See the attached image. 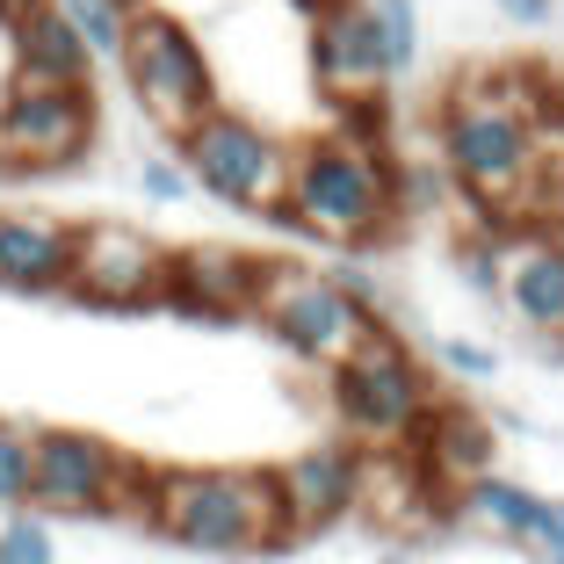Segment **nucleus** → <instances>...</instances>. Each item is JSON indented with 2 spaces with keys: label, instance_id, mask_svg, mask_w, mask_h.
Returning a JSON list of instances; mask_svg holds the SVG:
<instances>
[{
  "label": "nucleus",
  "instance_id": "7ed1b4c3",
  "mask_svg": "<svg viewBox=\"0 0 564 564\" xmlns=\"http://www.w3.org/2000/svg\"><path fill=\"white\" fill-rule=\"evenodd\" d=\"M138 514L196 557H261L282 543L268 470H145Z\"/></svg>",
  "mask_w": 564,
  "mask_h": 564
},
{
  "label": "nucleus",
  "instance_id": "4468645a",
  "mask_svg": "<svg viewBox=\"0 0 564 564\" xmlns=\"http://www.w3.org/2000/svg\"><path fill=\"white\" fill-rule=\"evenodd\" d=\"M514 326L543 333V340H564V239L557 232H529L499 247V290H492Z\"/></svg>",
  "mask_w": 564,
  "mask_h": 564
},
{
  "label": "nucleus",
  "instance_id": "f3484780",
  "mask_svg": "<svg viewBox=\"0 0 564 564\" xmlns=\"http://www.w3.org/2000/svg\"><path fill=\"white\" fill-rule=\"evenodd\" d=\"M413 448H420V470L434 485H470L478 470H499V434L470 405H434Z\"/></svg>",
  "mask_w": 564,
  "mask_h": 564
},
{
  "label": "nucleus",
  "instance_id": "39448f33",
  "mask_svg": "<svg viewBox=\"0 0 564 564\" xmlns=\"http://www.w3.org/2000/svg\"><path fill=\"white\" fill-rule=\"evenodd\" d=\"M247 318H261L268 340L282 355H297L304 369H333L355 340L377 333L369 304L355 297V275H326V268H304V261H261Z\"/></svg>",
  "mask_w": 564,
  "mask_h": 564
},
{
  "label": "nucleus",
  "instance_id": "0eeeda50",
  "mask_svg": "<svg viewBox=\"0 0 564 564\" xmlns=\"http://www.w3.org/2000/svg\"><path fill=\"white\" fill-rule=\"evenodd\" d=\"M123 87H131L138 117L160 123L166 138H182L196 117L217 109V58L203 51V36L188 30L182 15H166V8H131V30H123Z\"/></svg>",
  "mask_w": 564,
  "mask_h": 564
},
{
  "label": "nucleus",
  "instance_id": "b1692460",
  "mask_svg": "<svg viewBox=\"0 0 564 564\" xmlns=\"http://www.w3.org/2000/svg\"><path fill=\"white\" fill-rule=\"evenodd\" d=\"M138 188H145V203H160V210H174V203H188V196H196L174 152H152V160L138 166Z\"/></svg>",
  "mask_w": 564,
  "mask_h": 564
},
{
  "label": "nucleus",
  "instance_id": "393cba45",
  "mask_svg": "<svg viewBox=\"0 0 564 564\" xmlns=\"http://www.w3.org/2000/svg\"><path fill=\"white\" fill-rule=\"evenodd\" d=\"M529 557H535V564H564V499H543L535 535H529Z\"/></svg>",
  "mask_w": 564,
  "mask_h": 564
},
{
  "label": "nucleus",
  "instance_id": "cd10ccee",
  "mask_svg": "<svg viewBox=\"0 0 564 564\" xmlns=\"http://www.w3.org/2000/svg\"><path fill=\"white\" fill-rule=\"evenodd\" d=\"M22 15V0H0V36H8V22Z\"/></svg>",
  "mask_w": 564,
  "mask_h": 564
},
{
  "label": "nucleus",
  "instance_id": "5701e85b",
  "mask_svg": "<svg viewBox=\"0 0 564 564\" xmlns=\"http://www.w3.org/2000/svg\"><path fill=\"white\" fill-rule=\"evenodd\" d=\"M0 564H58V543H51V529H44V514H8L0 521Z\"/></svg>",
  "mask_w": 564,
  "mask_h": 564
},
{
  "label": "nucleus",
  "instance_id": "1a4fd4ad",
  "mask_svg": "<svg viewBox=\"0 0 564 564\" xmlns=\"http://www.w3.org/2000/svg\"><path fill=\"white\" fill-rule=\"evenodd\" d=\"M166 239L138 232V225H73V275L66 297L95 304V312H152L166 297Z\"/></svg>",
  "mask_w": 564,
  "mask_h": 564
},
{
  "label": "nucleus",
  "instance_id": "6ab92c4d",
  "mask_svg": "<svg viewBox=\"0 0 564 564\" xmlns=\"http://www.w3.org/2000/svg\"><path fill=\"white\" fill-rule=\"evenodd\" d=\"M51 8L73 22V36L87 44V58H95V66H117L123 30H131V8H138V0H51Z\"/></svg>",
  "mask_w": 564,
  "mask_h": 564
},
{
  "label": "nucleus",
  "instance_id": "a878e982",
  "mask_svg": "<svg viewBox=\"0 0 564 564\" xmlns=\"http://www.w3.org/2000/svg\"><path fill=\"white\" fill-rule=\"evenodd\" d=\"M464 275H470L478 297H492L499 290V247H464Z\"/></svg>",
  "mask_w": 564,
  "mask_h": 564
},
{
  "label": "nucleus",
  "instance_id": "423d86ee",
  "mask_svg": "<svg viewBox=\"0 0 564 564\" xmlns=\"http://www.w3.org/2000/svg\"><path fill=\"white\" fill-rule=\"evenodd\" d=\"M174 160H182L188 188L239 217H275L282 210V182H290V138L268 131V123L239 117L217 101L210 117H196L174 138Z\"/></svg>",
  "mask_w": 564,
  "mask_h": 564
},
{
  "label": "nucleus",
  "instance_id": "c756f323",
  "mask_svg": "<svg viewBox=\"0 0 564 564\" xmlns=\"http://www.w3.org/2000/svg\"><path fill=\"white\" fill-rule=\"evenodd\" d=\"M290 8H297V15H312V8H326V0H290Z\"/></svg>",
  "mask_w": 564,
  "mask_h": 564
},
{
  "label": "nucleus",
  "instance_id": "f257e3e1",
  "mask_svg": "<svg viewBox=\"0 0 564 564\" xmlns=\"http://www.w3.org/2000/svg\"><path fill=\"white\" fill-rule=\"evenodd\" d=\"M529 80H470L442 109V174L478 210L521 217L543 182V131H535Z\"/></svg>",
  "mask_w": 564,
  "mask_h": 564
},
{
  "label": "nucleus",
  "instance_id": "dca6fc26",
  "mask_svg": "<svg viewBox=\"0 0 564 564\" xmlns=\"http://www.w3.org/2000/svg\"><path fill=\"white\" fill-rule=\"evenodd\" d=\"M8 58L30 87H95V58L51 0H22V15L8 22Z\"/></svg>",
  "mask_w": 564,
  "mask_h": 564
},
{
  "label": "nucleus",
  "instance_id": "bb28decb",
  "mask_svg": "<svg viewBox=\"0 0 564 564\" xmlns=\"http://www.w3.org/2000/svg\"><path fill=\"white\" fill-rule=\"evenodd\" d=\"M507 22H521V30H543L550 15H557V0H492Z\"/></svg>",
  "mask_w": 564,
  "mask_h": 564
},
{
  "label": "nucleus",
  "instance_id": "f03ea898",
  "mask_svg": "<svg viewBox=\"0 0 564 564\" xmlns=\"http://www.w3.org/2000/svg\"><path fill=\"white\" fill-rule=\"evenodd\" d=\"M282 225H297L333 247H369L399 217L391 196V160L362 131H326L290 145V182H282Z\"/></svg>",
  "mask_w": 564,
  "mask_h": 564
},
{
  "label": "nucleus",
  "instance_id": "aec40b11",
  "mask_svg": "<svg viewBox=\"0 0 564 564\" xmlns=\"http://www.w3.org/2000/svg\"><path fill=\"white\" fill-rule=\"evenodd\" d=\"M369 30H377V58L391 80L420 66V8L413 0H369Z\"/></svg>",
  "mask_w": 564,
  "mask_h": 564
},
{
  "label": "nucleus",
  "instance_id": "9d476101",
  "mask_svg": "<svg viewBox=\"0 0 564 564\" xmlns=\"http://www.w3.org/2000/svg\"><path fill=\"white\" fill-rule=\"evenodd\" d=\"M95 145V87H30L15 80L0 95V166H73Z\"/></svg>",
  "mask_w": 564,
  "mask_h": 564
},
{
  "label": "nucleus",
  "instance_id": "4be33fe9",
  "mask_svg": "<svg viewBox=\"0 0 564 564\" xmlns=\"http://www.w3.org/2000/svg\"><path fill=\"white\" fill-rule=\"evenodd\" d=\"M434 369L456 383H492L499 377V348H485V340H470V333H434Z\"/></svg>",
  "mask_w": 564,
  "mask_h": 564
},
{
  "label": "nucleus",
  "instance_id": "f8f14e48",
  "mask_svg": "<svg viewBox=\"0 0 564 564\" xmlns=\"http://www.w3.org/2000/svg\"><path fill=\"white\" fill-rule=\"evenodd\" d=\"M312 30H304V66H312V87L333 101V109H362V101L383 95V58H377V30H369V0H326L312 8Z\"/></svg>",
  "mask_w": 564,
  "mask_h": 564
},
{
  "label": "nucleus",
  "instance_id": "ddd939ff",
  "mask_svg": "<svg viewBox=\"0 0 564 564\" xmlns=\"http://www.w3.org/2000/svg\"><path fill=\"white\" fill-rule=\"evenodd\" d=\"M253 282H261V261L232 247H174L166 253V297L188 318H247L253 312Z\"/></svg>",
  "mask_w": 564,
  "mask_h": 564
},
{
  "label": "nucleus",
  "instance_id": "9b49d317",
  "mask_svg": "<svg viewBox=\"0 0 564 564\" xmlns=\"http://www.w3.org/2000/svg\"><path fill=\"white\" fill-rule=\"evenodd\" d=\"M268 485H275L282 543L326 535V529L362 514V448L355 442H312V448H297L290 464L268 470Z\"/></svg>",
  "mask_w": 564,
  "mask_h": 564
},
{
  "label": "nucleus",
  "instance_id": "c85d7f7f",
  "mask_svg": "<svg viewBox=\"0 0 564 564\" xmlns=\"http://www.w3.org/2000/svg\"><path fill=\"white\" fill-rule=\"evenodd\" d=\"M377 564H413V557H405V550H383V557Z\"/></svg>",
  "mask_w": 564,
  "mask_h": 564
},
{
  "label": "nucleus",
  "instance_id": "2eb2a0df",
  "mask_svg": "<svg viewBox=\"0 0 564 564\" xmlns=\"http://www.w3.org/2000/svg\"><path fill=\"white\" fill-rule=\"evenodd\" d=\"M73 275V225L44 210H0V290L22 297H66Z\"/></svg>",
  "mask_w": 564,
  "mask_h": 564
},
{
  "label": "nucleus",
  "instance_id": "20e7f679",
  "mask_svg": "<svg viewBox=\"0 0 564 564\" xmlns=\"http://www.w3.org/2000/svg\"><path fill=\"white\" fill-rule=\"evenodd\" d=\"M326 405L333 420H340V442L355 448H413L420 427H427L434 413V391H427V369H420V355L405 348L399 333H369V340H355L340 362L326 369Z\"/></svg>",
  "mask_w": 564,
  "mask_h": 564
},
{
  "label": "nucleus",
  "instance_id": "a211bd4d",
  "mask_svg": "<svg viewBox=\"0 0 564 564\" xmlns=\"http://www.w3.org/2000/svg\"><path fill=\"white\" fill-rule=\"evenodd\" d=\"M456 514H464L478 535H492V543L529 550L535 514H543V492H529V485L507 478V470H478L470 485H456Z\"/></svg>",
  "mask_w": 564,
  "mask_h": 564
},
{
  "label": "nucleus",
  "instance_id": "6e6552de",
  "mask_svg": "<svg viewBox=\"0 0 564 564\" xmlns=\"http://www.w3.org/2000/svg\"><path fill=\"white\" fill-rule=\"evenodd\" d=\"M145 470L123 456L109 434L87 427H36L30 442V514H58V521H87V514H138Z\"/></svg>",
  "mask_w": 564,
  "mask_h": 564
},
{
  "label": "nucleus",
  "instance_id": "412c9836",
  "mask_svg": "<svg viewBox=\"0 0 564 564\" xmlns=\"http://www.w3.org/2000/svg\"><path fill=\"white\" fill-rule=\"evenodd\" d=\"M30 420H0V514H22L30 507Z\"/></svg>",
  "mask_w": 564,
  "mask_h": 564
}]
</instances>
